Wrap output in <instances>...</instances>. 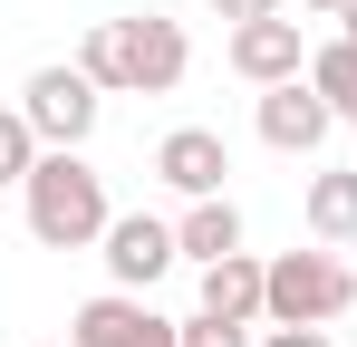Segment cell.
<instances>
[{"label": "cell", "mask_w": 357, "mask_h": 347, "mask_svg": "<svg viewBox=\"0 0 357 347\" xmlns=\"http://www.w3.org/2000/svg\"><path fill=\"white\" fill-rule=\"evenodd\" d=\"M77 68L97 77V97H174L183 68H193V39H183V20L135 10V20H97L87 29Z\"/></svg>", "instance_id": "1"}, {"label": "cell", "mask_w": 357, "mask_h": 347, "mask_svg": "<svg viewBox=\"0 0 357 347\" xmlns=\"http://www.w3.org/2000/svg\"><path fill=\"white\" fill-rule=\"evenodd\" d=\"M29 231L49 241V251H87V241H107V174L87 164V155H68V145H49L39 164H29Z\"/></svg>", "instance_id": "2"}, {"label": "cell", "mask_w": 357, "mask_h": 347, "mask_svg": "<svg viewBox=\"0 0 357 347\" xmlns=\"http://www.w3.org/2000/svg\"><path fill=\"white\" fill-rule=\"evenodd\" d=\"M261 270H271V299H261L271 328H328V318L357 309V270L328 241H319V251H280V261H261Z\"/></svg>", "instance_id": "3"}, {"label": "cell", "mask_w": 357, "mask_h": 347, "mask_svg": "<svg viewBox=\"0 0 357 347\" xmlns=\"http://www.w3.org/2000/svg\"><path fill=\"white\" fill-rule=\"evenodd\" d=\"M97 107H107V97H97L87 68H39V77L20 87V116L39 125V145H68V155L97 135Z\"/></svg>", "instance_id": "4"}, {"label": "cell", "mask_w": 357, "mask_h": 347, "mask_svg": "<svg viewBox=\"0 0 357 347\" xmlns=\"http://www.w3.org/2000/svg\"><path fill=\"white\" fill-rule=\"evenodd\" d=\"M68 347H183V318H155L145 289H97L68 318Z\"/></svg>", "instance_id": "5"}, {"label": "cell", "mask_w": 357, "mask_h": 347, "mask_svg": "<svg viewBox=\"0 0 357 347\" xmlns=\"http://www.w3.org/2000/svg\"><path fill=\"white\" fill-rule=\"evenodd\" d=\"M328 97L309 87V77H280V87H261V145L271 155H319L328 145Z\"/></svg>", "instance_id": "6"}, {"label": "cell", "mask_w": 357, "mask_h": 347, "mask_svg": "<svg viewBox=\"0 0 357 347\" xmlns=\"http://www.w3.org/2000/svg\"><path fill=\"white\" fill-rule=\"evenodd\" d=\"M174 261H183L174 222H155V213H116V222H107V270H116V289H155Z\"/></svg>", "instance_id": "7"}, {"label": "cell", "mask_w": 357, "mask_h": 347, "mask_svg": "<svg viewBox=\"0 0 357 347\" xmlns=\"http://www.w3.org/2000/svg\"><path fill=\"white\" fill-rule=\"evenodd\" d=\"M232 68L251 77V87H280V77H299V68H309L299 20H290V10H280V20H241V29H232Z\"/></svg>", "instance_id": "8"}, {"label": "cell", "mask_w": 357, "mask_h": 347, "mask_svg": "<svg viewBox=\"0 0 357 347\" xmlns=\"http://www.w3.org/2000/svg\"><path fill=\"white\" fill-rule=\"evenodd\" d=\"M155 174L174 183L183 203H203V193H222V174H232V155H222V135H213V125H174V135L155 145Z\"/></svg>", "instance_id": "9"}, {"label": "cell", "mask_w": 357, "mask_h": 347, "mask_svg": "<svg viewBox=\"0 0 357 347\" xmlns=\"http://www.w3.org/2000/svg\"><path fill=\"white\" fill-rule=\"evenodd\" d=\"M261 299H271V270H261L251 251H232V261H213V270H203V318L251 328V318H261Z\"/></svg>", "instance_id": "10"}, {"label": "cell", "mask_w": 357, "mask_h": 347, "mask_svg": "<svg viewBox=\"0 0 357 347\" xmlns=\"http://www.w3.org/2000/svg\"><path fill=\"white\" fill-rule=\"evenodd\" d=\"M174 241H183V261H203V270H213V261H232V251H241V213L222 203V193H203V203L174 222Z\"/></svg>", "instance_id": "11"}, {"label": "cell", "mask_w": 357, "mask_h": 347, "mask_svg": "<svg viewBox=\"0 0 357 347\" xmlns=\"http://www.w3.org/2000/svg\"><path fill=\"white\" fill-rule=\"evenodd\" d=\"M309 231H319L328 251H348V241H357V164L309 174Z\"/></svg>", "instance_id": "12"}, {"label": "cell", "mask_w": 357, "mask_h": 347, "mask_svg": "<svg viewBox=\"0 0 357 347\" xmlns=\"http://www.w3.org/2000/svg\"><path fill=\"white\" fill-rule=\"evenodd\" d=\"M309 87L328 97V116H338V125H357V39H328V49L309 58Z\"/></svg>", "instance_id": "13"}, {"label": "cell", "mask_w": 357, "mask_h": 347, "mask_svg": "<svg viewBox=\"0 0 357 347\" xmlns=\"http://www.w3.org/2000/svg\"><path fill=\"white\" fill-rule=\"evenodd\" d=\"M49 145H39V125L20 107H0V183H29V164H39Z\"/></svg>", "instance_id": "14"}, {"label": "cell", "mask_w": 357, "mask_h": 347, "mask_svg": "<svg viewBox=\"0 0 357 347\" xmlns=\"http://www.w3.org/2000/svg\"><path fill=\"white\" fill-rule=\"evenodd\" d=\"M183 347H251V338H241L232 318H203V309H193V318H183Z\"/></svg>", "instance_id": "15"}, {"label": "cell", "mask_w": 357, "mask_h": 347, "mask_svg": "<svg viewBox=\"0 0 357 347\" xmlns=\"http://www.w3.org/2000/svg\"><path fill=\"white\" fill-rule=\"evenodd\" d=\"M213 10H222V20H232V29H241V20H280L290 0H213Z\"/></svg>", "instance_id": "16"}, {"label": "cell", "mask_w": 357, "mask_h": 347, "mask_svg": "<svg viewBox=\"0 0 357 347\" xmlns=\"http://www.w3.org/2000/svg\"><path fill=\"white\" fill-rule=\"evenodd\" d=\"M261 347H338V338H328V328H271Z\"/></svg>", "instance_id": "17"}, {"label": "cell", "mask_w": 357, "mask_h": 347, "mask_svg": "<svg viewBox=\"0 0 357 347\" xmlns=\"http://www.w3.org/2000/svg\"><path fill=\"white\" fill-rule=\"evenodd\" d=\"M299 10H319V20H348V0H299Z\"/></svg>", "instance_id": "18"}, {"label": "cell", "mask_w": 357, "mask_h": 347, "mask_svg": "<svg viewBox=\"0 0 357 347\" xmlns=\"http://www.w3.org/2000/svg\"><path fill=\"white\" fill-rule=\"evenodd\" d=\"M348 39H357V0H348Z\"/></svg>", "instance_id": "19"}]
</instances>
